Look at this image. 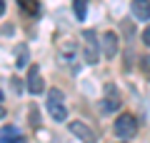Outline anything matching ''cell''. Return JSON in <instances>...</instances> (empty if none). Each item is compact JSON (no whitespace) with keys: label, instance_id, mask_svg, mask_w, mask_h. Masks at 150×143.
<instances>
[{"label":"cell","instance_id":"16","mask_svg":"<svg viewBox=\"0 0 150 143\" xmlns=\"http://www.w3.org/2000/svg\"><path fill=\"white\" fill-rule=\"evenodd\" d=\"M0 101H3V93H0Z\"/></svg>","mask_w":150,"mask_h":143},{"label":"cell","instance_id":"11","mask_svg":"<svg viewBox=\"0 0 150 143\" xmlns=\"http://www.w3.org/2000/svg\"><path fill=\"white\" fill-rule=\"evenodd\" d=\"M15 63L20 65V68H23V65H28V50H25V45L18 48V60H15Z\"/></svg>","mask_w":150,"mask_h":143},{"label":"cell","instance_id":"2","mask_svg":"<svg viewBox=\"0 0 150 143\" xmlns=\"http://www.w3.org/2000/svg\"><path fill=\"white\" fill-rule=\"evenodd\" d=\"M115 136L118 138H133L135 131H138V121H135L130 113H125V116H120L118 121H115Z\"/></svg>","mask_w":150,"mask_h":143},{"label":"cell","instance_id":"14","mask_svg":"<svg viewBox=\"0 0 150 143\" xmlns=\"http://www.w3.org/2000/svg\"><path fill=\"white\" fill-rule=\"evenodd\" d=\"M5 13V0H0V15Z\"/></svg>","mask_w":150,"mask_h":143},{"label":"cell","instance_id":"12","mask_svg":"<svg viewBox=\"0 0 150 143\" xmlns=\"http://www.w3.org/2000/svg\"><path fill=\"white\" fill-rule=\"evenodd\" d=\"M85 5H88V0H75V15L80 18H85Z\"/></svg>","mask_w":150,"mask_h":143},{"label":"cell","instance_id":"9","mask_svg":"<svg viewBox=\"0 0 150 143\" xmlns=\"http://www.w3.org/2000/svg\"><path fill=\"white\" fill-rule=\"evenodd\" d=\"M105 108L108 111H118L120 108V98H118V93H115V90H108V98H105Z\"/></svg>","mask_w":150,"mask_h":143},{"label":"cell","instance_id":"8","mask_svg":"<svg viewBox=\"0 0 150 143\" xmlns=\"http://www.w3.org/2000/svg\"><path fill=\"white\" fill-rule=\"evenodd\" d=\"M0 143H23V136L18 133L15 126H5L0 131Z\"/></svg>","mask_w":150,"mask_h":143},{"label":"cell","instance_id":"5","mask_svg":"<svg viewBox=\"0 0 150 143\" xmlns=\"http://www.w3.org/2000/svg\"><path fill=\"white\" fill-rule=\"evenodd\" d=\"M28 90H30L33 95H38V93H43V90H45L43 75H40V68H38V65H33L30 73H28Z\"/></svg>","mask_w":150,"mask_h":143},{"label":"cell","instance_id":"13","mask_svg":"<svg viewBox=\"0 0 150 143\" xmlns=\"http://www.w3.org/2000/svg\"><path fill=\"white\" fill-rule=\"evenodd\" d=\"M143 43H145V45L150 48V25H148V28L143 30Z\"/></svg>","mask_w":150,"mask_h":143},{"label":"cell","instance_id":"6","mask_svg":"<svg viewBox=\"0 0 150 143\" xmlns=\"http://www.w3.org/2000/svg\"><path fill=\"white\" fill-rule=\"evenodd\" d=\"M115 53H118V35L108 30L103 35V55L105 58H115Z\"/></svg>","mask_w":150,"mask_h":143},{"label":"cell","instance_id":"3","mask_svg":"<svg viewBox=\"0 0 150 143\" xmlns=\"http://www.w3.org/2000/svg\"><path fill=\"white\" fill-rule=\"evenodd\" d=\"M83 38H85V60H88V63H98L100 50H98L95 30H85V33H83Z\"/></svg>","mask_w":150,"mask_h":143},{"label":"cell","instance_id":"10","mask_svg":"<svg viewBox=\"0 0 150 143\" xmlns=\"http://www.w3.org/2000/svg\"><path fill=\"white\" fill-rule=\"evenodd\" d=\"M20 8L25 13H33V15H38V13H40V5H38L35 0H20Z\"/></svg>","mask_w":150,"mask_h":143},{"label":"cell","instance_id":"7","mask_svg":"<svg viewBox=\"0 0 150 143\" xmlns=\"http://www.w3.org/2000/svg\"><path fill=\"white\" fill-rule=\"evenodd\" d=\"M133 15L138 20H150V0H133Z\"/></svg>","mask_w":150,"mask_h":143},{"label":"cell","instance_id":"15","mask_svg":"<svg viewBox=\"0 0 150 143\" xmlns=\"http://www.w3.org/2000/svg\"><path fill=\"white\" fill-rule=\"evenodd\" d=\"M0 116H3V108H0Z\"/></svg>","mask_w":150,"mask_h":143},{"label":"cell","instance_id":"4","mask_svg":"<svg viewBox=\"0 0 150 143\" xmlns=\"http://www.w3.org/2000/svg\"><path fill=\"white\" fill-rule=\"evenodd\" d=\"M70 133L78 136L83 143H95V133H93L83 121H73V123H70Z\"/></svg>","mask_w":150,"mask_h":143},{"label":"cell","instance_id":"1","mask_svg":"<svg viewBox=\"0 0 150 143\" xmlns=\"http://www.w3.org/2000/svg\"><path fill=\"white\" fill-rule=\"evenodd\" d=\"M48 113L53 121L63 123L68 118V108H65V101H63V90L58 88H50V95H48Z\"/></svg>","mask_w":150,"mask_h":143}]
</instances>
